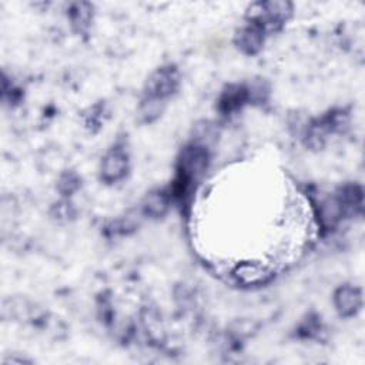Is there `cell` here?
Here are the masks:
<instances>
[{"mask_svg": "<svg viewBox=\"0 0 365 365\" xmlns=\"http://www.w3.org/2000/svg\"><path fill=\"white\" fill-rule=\"evenodd\" d=\"M208 148L200 144H190L182 148L178 158V177L192 182L204 174L208 165Z\"/></svg>", "mask_w": 365, "mask_h": 365, "instance_id": "1", "label": "cell"}, {"mask_svg": "<svg viewBox=\"0 0 365 365\" xmlns=\"http://www.w3.org/2000/svg\"><path fill=\"white\" fill-rule=\"evenodd\" d=\"M178 86V73L173 66H165L154 71L145 84V96L165 100Z\"/></svg>", "mask_w": 365, "mask_h": 365, "instance_id": "2", "label": "cell"}, {"mask_svg": "<svg viewBox=\"0 0 365 365\" xmlns=\"http://www.w3.org/2000/svg\"><path fill=\"white\" fill-rule=\"evenodd\" d=\"M128 170V155L121 147L110 148L103 160L100 167V177L104 182L113 184L123 180Z\"/></svg>", "mask_w": 365, "mask_h": 365, "instance_id": "3", "label": "cell"}, {"mask_svg": "<svg viewBox=\"0 0 365 365\" xmlns=\"http://www.w3.org/2000/svg\"><path fill=\"white\" fill-rule=\"evenodd\" d=\"M334 305L341 317L355 315L362 305L361 289L352 285H342L334 294Z\"/></svg>", "mask_w": 365, "mask_h": 365, "instance_id": "4", "label": "cell"}, {"mask_svg": "<svg viewBox=\"0 0 365 365\" xmlns=\"http://www.w3.org/2000/svg\"><path fill=\"white\" fill-rule=\"evenodd\" d=\"M264 31L254 23H247L235 34V44L244 54H255L261 50L264 43Z\"/></svg>", "mask_w": 365, "mask_h": 365, "instance_id": "5", "label": "cell"}, {"mask_svg": "<svg viewBox=\"0 0 365 365\" xmlns=\"http://www.w3.org/2000/svg\"><path fill=\"white\" fill-rule=\"evenodd\" d=\"M247 101H250L248 87L241 84H231L222 91L218 106L224 114H231L240 110Z\"/></svg>", "mask_w": 365, "mask_h": 365, "instance_id": "6", "label": "cell"}, {"mask_svg": "<svg viewBox=\"0 0 365 365\" xmlns=\"http://www.w3.org/2000/svg\"><path fill=\"white\" fill-rule=\"evenodd\" d=\"M317 215H318V220H319V224L322 228L329 230V228L335 227L344 217L342 205H341L339 200L336 198V195L322 200L318 205Z\"/></svg>", "mask_w": 365, "mask_h": 365, "instance_id": "7", "label": "cell"}, {"mask_svg": "<svg viewBox=\"0 0 365 365\" xmlns=\"http://www.w3.org/2000/svg\"><path fill=\"white\" fill-rule=\"evenodd\" d=\"M170 207V197L163 191H151L143 201V212L151 218L165 215Z\"/></svg>", "mask_w": 365, "mask_h": 365, "instance_id": "8", "label": "cell"}, {"mask_svg": "<svg viewBox=\"0 0 365 365\" xmlns=\"http://www.w3.org/2000/svg\"><path fill=\"white\" fill-rule=\"evenodd\" d=\"M163 110H164V100L145 96L144 100L140 104L138 115H140L141 121L151 123V121L157 120L161 115Z\"/></svg>", "mask_w": 365, "mask_h": 365, "instance_id": "9", "label": "cell"}, {"mask_svg": "<svg viewBox=\"0 0 365 365\" xmlns=\"http://www.w3.org/2000/svg\"><path fill=\"white\" fill-rule=\"evenodd\" d=\"M90 4L87 3H76L70 9V19L73 26H76L78 30H86L90 23L91 11Z\"/></svg>", "mask_w": 365, "mask_h": 365, "instance_id": "10", "label": "cell"}, {"mask_svg": "<svg viewBox=\"0 0 365 365\" xmlns=\"http://www.w3.org/2000/svg\"><path fill=\"white\" fill-rule=\"evenodd\" d=\"M57 187L63 195H71L80 187V178L77 177V174L67 171L60 175Z\"/></svg>", "mask_w": 365, "mask_h": 365, "instance_id": "11", "label": "cell"}]
</instances>
